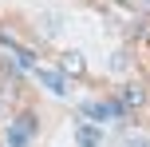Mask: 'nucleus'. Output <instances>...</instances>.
<instances>
[{"label": "nucleus", "mask_w": 150, "mask_h": 147, "mask_svg": "<svg viewBox=\"0 0 150 147\" xmlns=\"http://www.w3.org/2000/svg\"><path fill=\"white\" fill-rule=\"evenodd\" d=\"M127 147H150L146 135H127Z\"/></svg>", "instance_id": "5"}, {"label": "nucleus", "mask_w": 150, "mask_h": 147, "mask_svg": "<svg viewBox=\"0 0 150 147\" xmlns=\"http://www.w3.org/2000/svg\"><path fill=\"white\" fill-rule=\"evenodd\" d=\"M122 103H130V108H142L146 103V92L138 84H130V87H122Z\"/></svg>", "instance_id": "4"}, {"label": "nucleus", "mask_w": 150, "mask_h": 147, "mask_svg": "<svg viewBox=\"0 0 150 147\" xmlns=\"http://www.w3.org/2000/svg\"><path fill=\"white\" fill-rule=\"evenodd\" d=\"M59 68L67 72V76H83V56L79 52H63L59 56Z\"/></svg>", "instance_id": "3"}, {"label": "nucleus", "mask_w": 150, "mask_h": 147, "mask_svg": "<svg viewBox=\"0 0 150 147\" xmlns=\"http://www.w3.org/2000/svg\"><path fill=\"white\" fill-rule=\"evenodd\" d=\"M40 84L47 87L52 95H67V80H63V72H52V68H36Z\"/></svg>", "instance_id": "1"}, {"label": "nucleus", "mask_w": 150, "mask_h": 147, "mask_svg": "<svg viewBox=\"0 0 150 147\" xmlns=\"http://www.w3.org/2000/svg\"><path fill=\"white\" fill-rule=\"evenodd\" d=\"M146 4H150V0H146Z\"/></svg>", "instance_id": "6"}, {"label": "nucleus", "mask_w": 150, "mask_h": 147, "mask_svg": "<svg viewBox=\"0 0 150 147\" xmlns=\"http://www.w3.org/2000/svg\"><path fill=\"white\" fill-rule=\"evenodd\" d=\"M75 143L79 147H99L103 143V131L95 123H75Z\"/></svg>", "instance_id": "2"}]
</instances>
